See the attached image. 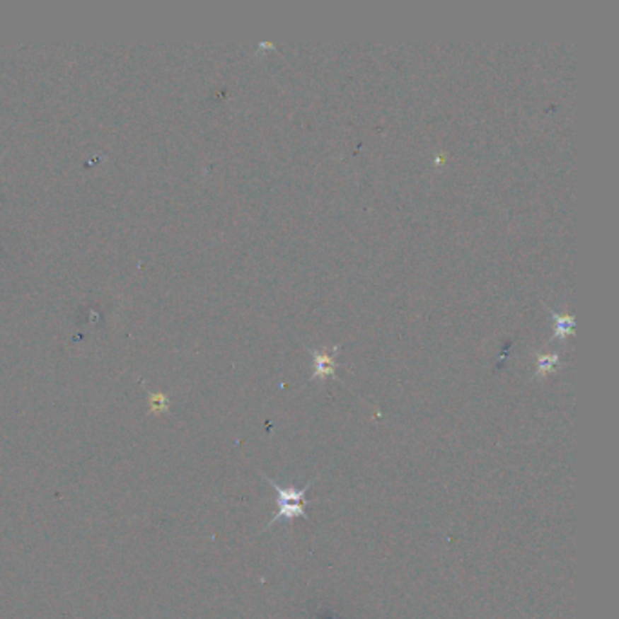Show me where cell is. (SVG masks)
I'll list each match as a JSON object with an SVG mask.
<instances>
[{"label":"cell","instance_id":"6da1fadb","mask_svg":"<svg viewBox=\"0 0 619 619\" xmlns=\"http://www.w3.org/2000/svg\"><path fill=\"white\" fill-rule=\"evenodd\" d=\"M260 474H262V478H264V480L267 481L269 485L277 490V494H278V512H277V516H274V518H271V521L265 525L264 532L269 531V528H271V525L291 523V521L296 518L307 519V512H306L307 498L306 496H307V490L313 487L314 480L307 481L303 487H291V485H280V483H277L274 480H271V478H269L265 473H260Z\"/></svg>","mask_w":619,"mask_h":619},{"label":"cell","instance_id":"7a4b0ae2","mask_svg":"<svg viewBox=\"0 0 619 619\" xmlns=\"http://www.w3.org/2000/svg\"><path fill=\"white\" fill-rule=\"evenodd\" d=\"M332 373H335V356L329 354V352H323V354H314L313 378L332 376Z\"/></svg>","mask_w":619,"mask_h":619},{"label":"cell","instance_id":"3957f363","mask_svg":"<svg viewBox=\"0 0 619 619\" xmlns=\"http://www.w3.org/2000/svg\"><path fill=\"white\" fill-rule=\"evenodd\" d=\"M557 361V356L556 354H550V356H543V358H540V364H538V373L543 374L547 373V371H550V367H553L554 364Z\"/></svg>","mask_w":619,"mask_h":619},{"label":"cell","instance_id":"277c9868","mask_svg":"<svg viewBox=\"0 0 619 619\" xmlns=\"http://www.w3.org/2000/svg\"><path fill=\"white\" fill-rule=\"evenodd\" d=\"M556 322H557V331H556V335L557 336H565L567 332L570 331V325H572V318H569V316H563V318H561V316H556Z\"/></svg>","mask_w":619,"mask_h":619}]
</instances>
